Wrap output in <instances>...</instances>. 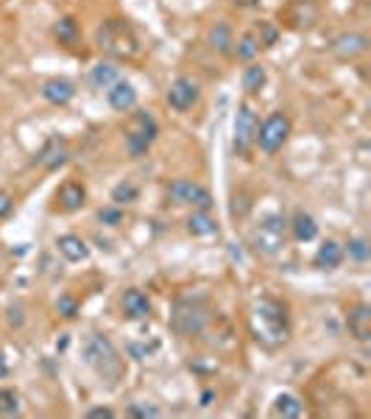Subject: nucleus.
Listing matches in <instances>:
<instances>
[{"label": "nucleus", "instance_id": "obj_1", "mask_svg": "<svg viewBox=\"0 0 371 419\" xmlns=\"http://www.w3.org/2000/svg\"><path fill=\"white\" fill-rule=\"evenodd\" d=\"M81 358H84V364H87L98 378H104V380H109V383L120 380V375H123L120 352H118L115 344H112L106 336H101V333H92V336L84 341Z\"/></svg>", "mask_w": 371, "mask_h": 419}, {"label": "nucleus", "instance_id": "obj_2", "mask_svg": "<svg viewBox=\"0 0 371 419\" xmlns=\"http://www.w3.org/2000/svg\"><path fill=\"white\" fill-rule=\"evenodd\" d=\"M254 330L257 338L268 341V344H279L288 338V313L276 299H260L254 308Z\"/></svg>", "mask_w": 371, "mask_h": 419}, {"label": "nucleus", "instance_id": "obj_3", "mask_svg": "<svg viewBox=\"0 0 371 419\" xmlns=\"http://www.w3.org/2000/svg\"><path fill=\"white\" fill-rule=\"evenodd\" d=\"M95 42H98V48H101L104 53H109V56H115V59H132V56L137 53V48H140L134 31H132L129 22H123V20H106V22L98 28Z\"/></svg>", "mask_w": 371, "mask_h": 419}, {"label": "nucleus", "instance_id": "obj_4", "mask_svg": "<svg viewBox=\"0 0 371 419\" xmlns=\"http://www.w3.org/2000/svg\"><path fill=\"white\" fill-rule=\"evenodd\" d=\"M290 137V118L285 112H271L262 123H257L254 132V146L262 154H276Z\"/></svg>", "mask_w": 371, "mask_h": 419}, {"label": "nucleus", "instance_id": "obj_5", "mask_svg": "<svg viewBox=\"0 0 371 419\" xmlns=\"http://www.w3.org/2000/svg\"><path fill=\"white\" fill-rule=\"evenodd\" d=\"M285 229H288V221L282 215H265L254 232H251V246L254 252L265 254V257H274L282 252L285 246Z\"/></svg>", "mask_w": 371, "mask_h": 419}, {"label": "nucleus", "instance_id": "obj_6", "mask_svg": "<svg viewBox=\"0 0 371 419\" xmlns=\"http://www.w3.org/2000/svg\"><path fill=\"white\" fill-rule=\"evenodd\" d=\"M168 196H171L176 205H192L195 210H204V212H209V210L215 207L212 193H209L206 188L190 182V179H176V182H171V185H168Z\"/></svg>", "mask_w": 371, "mask_h": 419}, {"label": "nucleus", "instance_id": "obj_7", "mask_svg": "<svg viewBox=\"0 0 371 419\" xmlns=\"http://www.w3.org/2000/svg\"><path fill=\"white\" fill-rule=\"evenodd\" d=\"M254 132H257V115L248 104H240L234 115V151L237 154H246L254 146Z\"/></svg>", "mask_w": 371, "mask_h": 419}, {"label": "nucleus", "instance_id": "obj_8", "mask_svg": "<svg viewBox=\"0 0 371 419\" xmlns=\"http://www.w3.org/2000/svg\"><path fill=\"white\" fill-rule=\"evenodd\" d=\"M204 324H206V313L201 308H195L192 302H179L176 313L171 316V327L179 336H195L204 330Z\"/></svg>", "mask_w": 371, "mask_h": 419}, {"label": "nucleus", "instance_id": "obj_9", "mask_svg": "<svg viewBox=\"0 0 371 419\" xmlns=\"http://www.w3.org/2000/svg\"><path fill=\"white\" fill-rule=\"evenodd\" d=\"M168 104L176 112H190L198 104V84L187 76H179L168 90Z\"/></svg>", "mask_w": 371, "mask_h": 419}, {"label": "nucleus", "instance_id": "obj_10", "mask_svg": "<svg viewBox=\"0 0 371 419\" xmlns=\"http://www.w3.org/2000/svg\"><path fill=\"white\" fill-rule=\"evenodd\" d=\"M318 3L316 0H293L285 8V20L290 28H310L318 22Z\"/></svg>", "mask_w": 371, "mask_h": 419}, {"label": "nucleus", "instance_id": "obj_11", "mask_svg": "<svg viewBox=\"0 0 371 419\" xmlns=\"http://www.w3.org/2000/svg\"><path fill=\"white\" fill-rule=\"evenodd\" d=\"M366 50H369V39H366L363 34H355V31L338 34V36L332 39V53H335L338 59H358V56H363Z\"/></svg>", "mask_w": 371, "mask_h": 419}, {"label": "nucleus", "instance_id": "obj_12", "mask_svg": "<svg viewBox=\"0 0 371 419\" xmlns=\"http://www.w3.org/2000/svg\"><path fill=\"white\" fill-rule=\"evenodd\" d=\"M106 101H109V107H112L115 112H132V109L137 107V90H134V84L118 78V81L106 90Z\"/></svg>", "mask_w": 371, "mask_h": 419}, {"label": "nucleus", "instance_id": "obj_13", "mask_svg": "<svg viewBox=\"0 0 371 419\" xmlns=\"http://www.w3.org/2000/svg\"><path fill=\"white\" fill-rule=\"evenodd\" d=\"M120 313L126 319H148L151 316V299L140 291V288H129L123 296H120Z\"/></svg>", "mask_w": 371, "mask_h": 419}, {"label": "nucleus", "instance_id": "obj_14", "mask_svg": "<svg viewBox=\"0 0 371 419\" xmlns=\"http://www.w3.org/2000/svg\"><path fill=\"white\" fill-rule=\"evenodd\" d=\"M56 202H59V207L64 212H76V210H81L87 205V188L81 182H76V179H67V182L59 185Z\"/></svg>", "mask_w": 371, "mask_h": 419}, {"label": "nucleus", "instance_id": "obj_15", "mask_svg": "<svg viewBox=\"0 0 371 419\" xmlns=\"http://www.w3.org/2000/svg\"><path fill=\"white\" fill-rule=\"evenodd\" d=\"M42 98L48 104H53V107H67L76 98V87L67 78H48L42 84Z\"/></svg>", "mask_w": 371, "mask_h": 419}, {"label": "nucleus", "instance_id": "obj_16", "mask_svg": "<svg viewBox=\"0 0 371 419\" xmlns=\"http://www.w3.org/2000/svg\"><path fill=\"white\" fill-rule=\"evenodd\" d=\"M67 163V146H64V140L62 137H50L45 146H42V151H39V157H36V165H42L45 171H56L59 165H64Z\"/></svg>", "mask_w": 371, "mask_h": 419}, {"label": "nucleus", "instance_id": "obj_17", "mask_svg": "<svg viewBox=\"0 0 371 419\" xmlns=\"http://www.w3.org/2000/svg\"><path fill=\"white\" fill-rule=\"evenodd\" d=\"M56 249H59V254L64 257V260H70V263H84L87 257H90V246H87V240L81 238V235H59V240H56Z\"/></svg>", "mask_w": 371, "mask_h": 419}, {"label": "nucleus", "instance_id": "obj_18", "mask_svg": "<svg viewBox=\"0 0 371 419\" xmlns=\"http://www.w3.org/2000/svg\"><path fill=\"white\" fill-rule=\"evenodd\" d=\"M346 324H349V333L358 338V341H369L371 338V308L366 302L355 305L346 316Z\"/></svg>", "mask_w": 371, "mask_h": 419}, {"label": "nucleus", "instance_id": "obj_19", "mask_svg": "<svg viewBox=\"0 0 371 419\" xmlns=\"http://www.w3.org/2000/svg\"><path fill=\"white\" fill-rule=\"evenodd\" d=\"M206 45L220 53V56H232V45H234V34L226 22H212L206 28Z\"/></svg>", "mask_w": 371, "mask_h": 419}, {"label": "nucleus", "instance_id": "obj_20", "mask_svg": "<svg viewBox=\"0 0 371 419\" xmlns=\"http://www.w3.org/2000/svg\"><path fill=\"white\" fill-rule=\"evenodd\" d=\"M344 246L338 243V240H324L321 246H318V252H316V257H313V266L316 268H321V271H332V268H338L341 263H344Z\"/></svg>", "mask_w": 371, "mask_h": 419}, {"label": "nucleus", "instance_id": "obj_21", "mask_svg": "<svg viewBox=\"0 0 371 419\" xmlns=\"http://www.w3.org/2000/svg\"><path fill=\"white\" fill-rule=\"evenodd\" d=\"M187 232L192 238H209V235H218V221L204 212V210H195L190 218H187Z\"/></svg>", "mask_w": 371, "mask_h": 419}, {"label": "nucleus", "instance_id": "obj_22", "mask_svg": "<svg viewBox=\"0 0 371 419\" xmlns=\"http://www.w3.org/2000/svg\"><path fill=\"white\" fill-rule=\"evenodd\" d=\"M290 229H293V238L302 240V243L316 240V235H318V224H316V218H313L310 212H304V210H299V212L293 215Z\"/></svg>", "mask_w": 371, "mask_h": 419}, {"label": "nucleus", "instance_id": "obj_23", "mask_svg": "<svg viewBox=\"0 0 371 419\" xmlns=\"http://www.w3.org/2000/svg\"><path fill=\"white\" fill-rule=\"evenodd\" d=\"M271 414H274V417H282V419H296L304 414V403H302L296 394L285 392V394H279V397L274 400Z\"/></svg>", "mask_w": 371, "mask_h": 419}, {"label": "nucleus", "instance_id": "obj_24", "mask_svg": "<svg viewBox=\"0 0 371 419\" xmlns=\"http://www.w3.org/2000/svg\"><path fill=\"white\" fill-rule=\"evenodd\" d=\"M257 53H260V42H257V36H254L251 31L240 34V36L234 39V45H232V56H234L237 62H254Z\"/></svg>", "mask_w": 371, "mask_h": 419}, {"label": "nucleus", "instance_id": "obj_25", "mask_svg": "<svg viewBox=\"0 0 371 419\" xmlns=\"http://www.w3.org/2000/svg\"><path fill=\"white\" fill-rule=\"evenodd\" d=\"M129 132H137L143 140L154 143V140H157V135H160V126H157V121H154V115H151V112L140 109V112H134V126H132Z\"/></svg>", "mask_w": 371, "mask_h": 419}, {"label": "nucleus", "instance_id": "obj_26", "mask_svg": "<svg viewBox=\"0 0 371 419\" xmlns=\"http://www.w3.org/2000/svg\"><path fill=\"white\" fill-rule=\"evenodd\" d=\"M265 81H268V76H265V67H262V64H254V62H248V67L243 70V90H246L248 95H257V92L265 87Z\"/></svg>", "mask_w": 371, "mask_h": 419}, {"label": "nucleus", "instance_id": "obj_27", "mask_svg": "<svg viewBox=\"0 0 371 419\" xmlns=\"http://www.w3.org/2000/svg\"><path fill=\"white\" fill-rule=\"evenodd\" d=\"M53 36L62 45H76L78 42V22H76V17H59L56 25H53Z\"/></svg>", "mask_w": 371, "mask_h": 419}, {"label": "nucleus", "instance_id": "obj_28", "mask_svg": "<svg viewBox=\"0 0 371 419\" xmlns=\"http://www.w3.org/2000/svg\"><path fill=\"white\" fill-rule=\"evenodd\" d=\"M90 81H92L98 90H109V87L118 81V67L101 62V64H95V67L90 70Z\"/></svg>", "mask_w": 371, "mask_h": 419}, {"label": "nucleus", "instance_id": "obj_29", "mask_svg": "<svg viewBox=\"0 0 371 419\" xmlns=\"http://www.w3.org/2000/svg\"><path fill=\"white\" fill-rule=\"evenodd\" d=\"M251 34L257 36L260 48H271V45H276V39H279V28H276L274 22H268V20L254 22V31H251Z\"/></svg>", "mask_w": 371, "mask_h": 419}, {"label": "nucleus", "instance_id": "obj_30", "mask_svg": "<svg viewBox=\"0 0 371 419\" xmlns=\"http://www.w3.org/2000/svg\"><path fill=\"white\" fill-rule=\"evenodd\" d=\"M137 196H140V191H137L134 182H120V185H115V191H112V202H115L118 207L132 205Z\"/></svg>", "mask_w": 371, "mask_h": 419}, {"label": "nucleus", "instance_id": "obj_31", "mask_svg": "<svg viewBox=\"0 0 371 419\" xmlns=\"http://www.w3.org/2000/svg\"><path fill=\"white\" fill-rule=\"evenodd\" d=\"M344 254H349V260H355V263H366L371 254L369 240H366V238H352V240L346 243Z\"/></svg>", "mask_w": 371, "mask_h": 419}, {"label": "nucleus", "instance_id": "obj_32", "mask_svg": "<svg viewBox=\"0 0 371 419\" xmlns=\"http://www.w3.org/2000/svg\"><path fill=\"white\" fill-rule=\"evenodd\" d=\"M148 149H151V143H148V140H143L137 132H126V151H129V157L143 160V157L148 154Z\"/></svg>", "mask_w": 371, "mask_h": 419}, {"label": "nucleus", "instance_id": "obj_33", "mask_svg": "<svg viewBox=\"0 0 371 419\" xmlns=\"http://www.w3.org/2000/svg\"><path fill=\"white\" fill-rule=\"evenodd\" d=\"M20 414V397L11 389H0V417H14Z\"/></svg>", "mask_w": 371, "mask_h": 419}, {"label": "nucleus", "instance_id": "obj_34", "mask_svg": "<svg viewBox=\"0 0 371 419\" xmlns=\"http://www.w3.org/2000/svg\"><path fill=\"white\" fill-rule=\"evenodd\" d=\"M98 221L104 224V226H120L123 224V210L118 207V205H109V207H101L98 212Z\"/></svg>", "mask_w": 371, "mask_h": 419}, {"label": "nucleus", "instance_id": "obj_35", "mask_svg": "<svg viewBox=\"0 0 371 419\" xmlns=\"http://www.w3.org/2000/svg\"><path fill=\"white\" fill-rule=\"evenodd\" d=\"M56 310H59V316H64V319H76V316H78V302H76V296L62 294V296L56 299Z\"/></svg>", "mask_w": 371, "mask_h": 419}, {"label": "nucleus", "instance_id": "obj_36", "mask_svg": "<svg viewBox=\"0 0 371 419\" xmlns=\"http://www.w3.org/2000/svg\"><path fill=\"white\" fill-rule=\"evenodd\" d=\"M129 417H143V419H148V417H160V408H154V406H140V403H134L129 411H126Z\"/></svg>", "mask_w": 371, "mask_h": 419}, {"label": "nucleus", "instance_id": "obj_37", "mask_svg": "<svg viewBox=\"0 0 371 419\" xmlns=\"http://www.w3.org/2000/svg\"><path fill=\"white\" fill-rule=\"evenodd\" d=\"M11 210H14V199H11V193H8V191H0V218H6Z\"/></svg>", "mask_w": 371, "mask_h": 419}, {"label": "nucleus", "instance_id": "obj_38", "mask_svg": "<svg viewBox=\"0 0 371 419\" xmlns=\"http://www.w3.org/2000/svg\"><path fill=\"white\" fill-rule=\"evenodd\" d=\"M87 417L90 419H112L115 417V411H112V408H106V406H98V408H90V411H87Z\"/></svg>", "mask_w": 371, "mask_h": 419}, {"label": "nucleus", "instance_id": "obj_39", "mask_svg": "<svg viewBox=\"0 0 371 419\" xmlns=\"http://www.w3.org/2000/svg\"><path fill=\"white\" fill-rule=\"evenodd\" d=\"M20 313H22V308H8V322L17 324V327L22 324V316H20Z\"/></svg>", "mask_w": 371, "mask_h": 419}, {"label": "nucleus", "instance_id": "obj_40", "mask_svg": "<svg viewBox=\"0 0 371 419\" xmlns=\"http://www.w3.org/2000/svg\"><path fill=\"white\" fill-rule=\"evenodd\" d=\"M229 3H234L237 8H257L260 6V0H229Z\"/></svg>", "mask_w": 371, "mask_h": 419}, {"label": "nucleus", "instance_id": "obj_41", "mask_svg": "<svg viewBox=\"0 0 371 419\" xmlns=\"http://www.w3.org/2000/svg\"><path fill=\"white\" fill-rule=\"evenodd\" d=\"M6 375H8V366H6V358H3V355H0V380H3V378H6Z\"/></svg>", "mask_w": 371, "mask_h": 419}]
</instances>
